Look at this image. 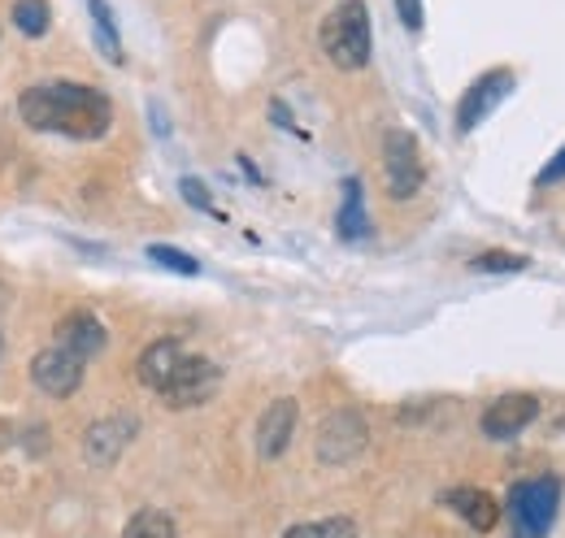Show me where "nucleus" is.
<instances>
[{"instance_id":"1","label":"nucleus","mask_w":565,"mask_h":538,"mask_svg":"<svg viewBox=\"0 0 565 538\" xmlns=\"http://www.w3.org/2000/svg\"><path fill=\"white\" fill-rule=\"evenodd\" d=\"M18 114L31 131L66 134V139H100L114 127V105L100 87L74 78H44L18 96Z\"/></svg>"},{"instance_id":"2","label":"nucleus","mask_w":565,"mask_h":538,"mask_svg":"<svg viewBox=\"0 0 565 538\" xmlns=\"http://www.w3.org/2000/svg\"><path fill=\"white\" fill-rule=\"evenodd\" d=\"M318 44H322V57L335 69L370 66L374 35H370V9H365V0H335V9L318 26Z\"/></svg>"},{"instance_id":"3","label":"nucleus","mask_w":565,"mask_h":538,"mask_svg":"<svg viewBox=\"0 0 565 538\" xmlns=\"http://www.w3.org/2000/svg\"><path fill=\"white\" fill-rule=\"evenodd\" d=\"M557 508H562V482L557 477H526L509 486L504 513L513 521L518 538H548L557 526Z\"/></svg>"},{"instance_id":"4","label":"nucleus","mask_w":565,"mask_h":538,"mask_svg":"<svg viewBox=\"0 0 565 538\" xmlns=\"http://www.w3.org/2000/svg\"><path fill=\"white\" fill-rule=\"evenodd\" d=\"M383 174H387V196L392 201H414L426 183L423 148L409 131H387L383 134Z\"/></svg>"},{"instance_id":"5","label":"nucleus","mask_w":565,"mask_h":538,"mask_svg":"<svg viewBox=\"0 0 565 538\" xmlns=\"http://www.w3.org/2000/svg\"><path fill=\"white\" fill-rule=\"evenodd\" d=\"M370 426L356 408H335L318 421V461L322 465H349L365 452Z\"/></svg>"},{"instance_id":"6","label":"nucleus","mask_w":565,"mask_h":538,"mask_svg":"<svg viewBox=\"0 0 565 538\" xmlns=\"http://www.w3.org/2000/svg\"><path fill=\"white\" fill-rule=\"evenodd\" d=\"M83 369H87V361L74 356L71 347H62V343H53V347H44V352L31 356V383H35V391H44L49 400L74 396V391L83 387Z\"/></svg>"},{"instance_id":"7","label":"nucleus","mask_w":565,"mask_h":538,"mask_svg":"<svg viewBox=\"0 0 565 538\" xmlns=\"http://www.w3.org/2000/svg\"><path fill=\"white\" fill-rule=\"evenodd\" d=\"M217 387H222V369L213 365L210 356H183V365L166 383L161 400L170 408H196V404H210L217 396Z\"/></svg>"},{"instance_id":"8","label":"nucleus","mask_w":565,"mask_h":538,"mask_svg":"<svg viewBox=\"0 0 565 538\" xmlns=\"http://www.w3.org/2000/svg\"><path fill=\"white\" fill-rule=\"evenodd\" d=\"M509 92H513V69H488V74H479V78L466 87L461 105H457V131L470 134L479 122H488L492 109Z\"/></svg>"},{"instance_id":"9","label":"nucleus","mask_w":565,"mask_h":538,"mask_svg":"<svg viewBox=\"0 0 565 538\" xmlns=\"http://www.w3.org/2000/svg\"><path fill=\"white\" fill-rule=\"evenodd\" d=\"M540 417V400L526 396V391H509V396H495L488 408H483V434L504 443V439H518L531 421Z\"/></svg>"},{"instance_id":"10","label":"nucleus","mask_w":565,"mask_h":538,"mask_svg":"<svg viewBox=\"0 0 565 538\" xmlns=\"http://www.w3.org/2000/svg\"><path fill=\"white\" fill-rule=\"evenodd\" d=\"M296 421H300V404L291 400V396L270 400V408H266L262 421H257V456H262V461H279L282 452L291 448Z\"/></svg>"},{"instance_id":"11","label":"nucleus","mask_w":565,"mask_h":538,"mask_svg":"<svg viewBox=\"0 0 565 538\" xmlns=\"http://www.w3.org/2000/svg\"><path fill=\"white\" fill-rule=\"evenodd\" d=\"M136 417H105V421H96L87 434H83V456L96 465V470H105V465H114L122 452H127V443L136 439Z\"/></svg>"},{"instance_id":"12","label":"nucleus","mask_w":565,"mask_h":538,"mask_svg":"<svg viewBox=\"0 0 565 538\" xmlns=\"http://www.w3.org/2000/svg\"><path fill=\"white\" fill-rule=\"evenodd\" d=\"M183 356H188V347L179 343V338H157V343H148L140 352V361H136V374H140V383L148 391H166V383L174 378V369L183 365Z\"/></svg>"},{"instance_id":"13","label":"nucleus","mask_w":565,"mask_h":538,"mask_svg":"<svg viewBox=\"0 0 565 538\" xmlns=\"http://www.w3.org/2000/svg\"><path fill=\"white\" fill-rule=\"evenodd\" d=\"M444 504H448L470 530H479V535H492L495 521H500V504H495L483 486H452V491L444 495Z\"/></svg>"},{"instance_id":"14","label":"nucleus","mask_w":565,"mask_h":538,"mask_svg":"<svg viewBox=\"0 0 565 538\" xmlns=\"http://www.w3.org/2000/svg\"><path fill=\"white\" fill-rule=\"evenodd\" d=\"M57 343L71 347L74 356L92 361V356L105 347V326H100V318H92L87 309H74V313H66V318L57 322Z\"/></svg>"},{"instance_id":"15","label":"nucleus","mask_w":565,"mask_h":538,"mask_svg":"<svg viewBox=\"0 0 565 538\" xmlns=\"http://www.w3.org/2000/svg\"><path fill=\"white\" fill-rule=\"evenodd\" d=\"M335 226H340V239H361L365 235V192H361V179H344V201H340V217H335Z\"/></svg>"},{"instance_id":"16","label":"nucleus","mask_w":565,"mask_h":538,"mask_svg":"<svg viewBox=\"0 0 565 538\" xmlns=\"http://www.w3.org/2000/svg\"><path fill=\"white\" fill-rule=\"evenodd\" d=\"M87 9H92V31H96L100 53H105V57L118 66V62H122V35H118V22H114L109 0H87Z\"/></svg>"},{"instance_id":"17","label":"nucleus","mask_w":565,"mask_h":538,"mask_svg":"<svg viewBox=\"0 0 565 538\" xmlns=\"http://www.w3.org/2000/svg\"><path fill=\"white\" fill-rule=\"evenodd\" d=\"M9 18H13V26H18L26 40H40V35L49 31V22H53V9H49V0H13Z\"/></svg>"},{"instance_id":"18","label":"nucleus","mask_w":565,"mask_h":538,"mask_svg":"<svg viewBox=\"0 0 565 538\" xmlns=\"http://www.w3.org/2000/svg\"><path fill=\"white\" fill-rule=\"evenodd\" d=\"M122 538H179V530H174V517H170V513H161V508H140V513L127 521Z\"/></svg>"},{"instance_id":"19","label":"nucleus","mask_w":565,"mask_h":538,"mask_svg":"<svg viewBox=\"0 0 565 538\" xmlns=\"http://www.w3.org/2000/svg\"><path fill=\"white\" fill-rule=\"evenodd\" d=\"M282 538H356V526L349 517H327V521H305V526H291Z\"/></svg>"},{"instance_id":"20","label":"nucleus","mask_w":565,"mask_h":538,"mask_svg":"<svg viewBox=\"0 0 565 538\" xmlns=\"http://www.w3.org/2000/svg\"><path fill=\"white\" fill-rule=\"evenodd\" d=\"M148 261H157V266L174 269V273H201V261L196 257H188V252H179V248H166V244H148Z\"/></svg>"},{"instance_id":"21","label":"nucleus","mask_w":565,"mask_h":538,"mask_svg":"<svg viewBox=\"0 0 565 538\" xmlns=\"http://www.w3.org/2000/svg\"><path fill=\"white\" fill-rule=\"evenodd\" d=\"M475 269H483V273H518V269H526V257H518V252H483V257H475Z\"/></svg>"},{"instance_id":"22","label":"nucleus","mask_w":565,"mask_h":538,"mask_svg":"<svg viewBox=\"0 0 565 538\" xmlns=\"http://www.w3.org/2000/svg\"><path fill=\"white\" fill-rule=\"evenodd\" d=\"M396 13L409 31H423V0H396Z\"/></svg>"},{"instance_id":"23","label":"nucleus","mask_w":565,"mask_h":538,"mask_svg":"<svg viewBox=\"0 0 565 538\" xmlns=\"http://www.w3.org/2000/svg\"><path fill=\"white\" fill-rule=\"evenodd\" d=\"M562 179H565V143H562V152H557V157L535 174V183H540V187H548V183H562Z\"/></svg>"},{"instance_id":"24","label":"nucleus","mask_w":565,"mask_h":538,"mask_svg":"<svg viewBox=\"0 0 565 538\" xmlns=\"http://www.w3.org/2000/svg\"><path fill=\"white\" fill-rule=\"evenodd\" d=\"M183 196L192 204H201V208H213L210 196H205V183H196V179H183Z\"/></svg>"}]
</instances>
